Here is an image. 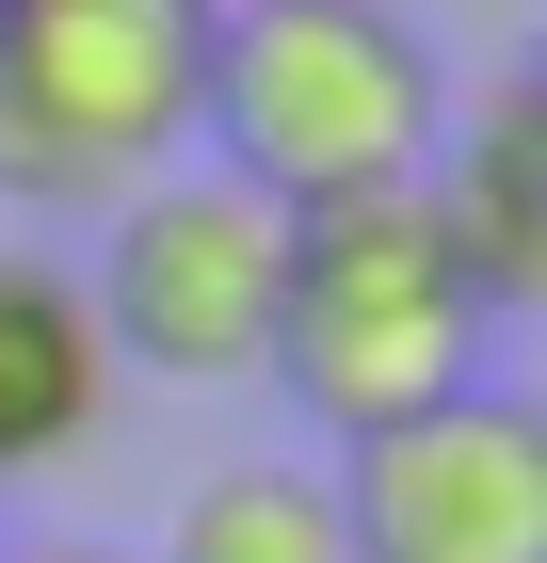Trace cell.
<instances>
[{
    "mask_svg": "<svg viewBox=\"0 0 547 563\" xmlns=\"http://www.w3.org/2000/svg\"><path fill=\"white\" fill-rule=\"evenodd\" d=\"M162 563H354L338 548V483L291 467V451H242V467H210L194 499H177Z\"/></svg>",
    "mask_w": 547,
    "mask_h": 563,
    "instance_id": "8",
    "label": "cell"
},
{
    "mask_svg": "<svg viewBox=\"0 0 547 563\" xmlns=\"http://www.w3.org/2000/svg\"><path fill=\"white\" fill-rule=\"evenodd\" d=\"M194 130L226 145L258 210H371V194H419L435 145H451V65L403 0H242L210 16V97Z\"/></svg>",
    "mask_w": 547,
    "mask_h": 563,
    "instance_id": "1",
    "label": "cell"
},
{
    "mask_svg": "<svg viewBox=\"0 0 547 563\" xmlns=\"http://www.w3.org/2000/svg\"><path fill=\"white\" fill-rule=\"evenodd\" d=\"M0 563H129V548H0Z\"/></svg>",
    "mask_w": 547,
    "mask_h": 563,
    "instance_id": "9",
    "label": "cell"
},
{
    "mask_svg": "<svg viewBox=\"0 0 547 563\" xmlns=\"http://www.w3.org/2000/svg\"><path fill=\"white\" fill-rule=\"evenodd\" d=\"M97 419H113V339L65 258H0V483L81 467Z\"/></svg>",
    "mask_w": 547,
    "mask_h": 563,
    "instance_id": "7",
    "label": "cell"
},
{
    "mask_svg": "<svg viewBox=\"0 0 547 563\" xmlns=\"http://www.w3.org/2000/svg\"><path fill=\"white\" fill-rule=\"evenodd\" d=\"M194 16H242V0H194Z\"/></svg>",
    "mask_w": 547,
    "mask_h": 563,
    "instance_id": "10",
    "label": "cell"
},
{
    "mask_svg": "<svg viewBox=\"0 0 547 563\" xmlns=\"http://www.w3.org/2000/svg\"><path fill=\"white\" fill-rule=\"evenodd\" d=\"M274 258H291V210H258L226 162H162L129 210H97V339L113 371H162V387H258V339H274Z\"/></svg>",
    "mask_w": 547,
    "mask_h": 563,
    "instance_id": "4",
    "label": "cell"
},
{
    "mask_svg": "<svg viewBox=\"0 0 547 563\" xmlns=\"http://www.w3.org/2000/svg\"><path fill=\"white\" fill-rule=\"evenodd\" d=\"M338 548L354 563H547V419L515 387H451L338 451Z\"/></svg>",
    "mask_w": 547,
    "mask_h": 563,
    "instance_id": "5",
    "label": "cell"
},
{
    "mask_svg": "<svg viewBox=\"0 0 547 563\" xmlns=\"http://www.w3.org/2000/svg\"><path fill=\"white\" fill-rule=\"evenodd\" d=\"M419 210L451 225V258H467V290H483V322L547 306V97H532V81H500L451 145H435Z\"/></svg>",
    "mask_w": 547,
    "mask_h": 563,
    "instance_id": "6",
    "label": "cell"
},
{
    "mask_svg": "<svg viewBox=\"0 0 547 563\" xmlns=\"http://www.w3.org/2000/svg\"><path fill=\"white\" fill-rule=\"evenodd\" d=\"M210 16L194 0H0V194L17 210H129L194 145Z\"/></svg>",
    "mask_w": 547,
    "mask_h": 563,
    "instance_id": "3",
    "label": "cell"
},
{
    "mask_svg": "<svg viewBox=\"0 0 547 563\" xmlns=\"http://www.w3.org/2000/svg\"><path fill=\"white\" fill-rule=\"evenodd\" d=\"M483 290H467L451 225L419 194H371V210H306L291 258H274V339H258V387H291V419H322L338 451L419 402L483 387Z\"/></svg>",
    "mask_w": 547,
    "mask_h": 563,
    "instance_id": "2",
    "label": "cell"
}]
</instances>
